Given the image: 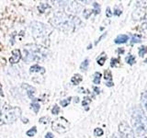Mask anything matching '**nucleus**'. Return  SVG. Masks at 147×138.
<instances>
[{
	"mask_svg": "<svg viewBox=\"0 0 147 138\" xmlns=\"http://www.w3.org/2000/svg\"><path fill=\"white\" fill-rule=\"evenodd\" d=\"M52 129L54 131H56L57 133H66L69 130V126H70V123H68V121L66 119L61 118L55 120L54 123H52Z\"/></svg>",
	"mask_w": 147,
	"mask_h": 138,
	"instance_id": "obj_1",
	"label": "nucleus"
},
{
	"mask_svg": "<svg viewBox=\"0 0 147 138\" xmlns=\"http://www.w3.org/2000/svg\"><path fill=\"white\" fill-rule=\"evenodd\" d=\"M102 75L99 72H96L94 74V77H93V82L95 83L96 85L100 84V79H101Z\"/></svg>",
	"mask_w": 147,
	"mask_h": 138,
	"instance_id": "obj_7",
	"label": "nucleus"
},
{
	"mask_svg": "<svg viewBox=\"0 0 147 138\" xmlns=\"http://www.w3.org/2000/svg\"><path fill=\"white\" fill-rule=\"evenodd\" d=\"M88 65H89V60H88V59H85V60L82 63V64H81V65H80L81 70H83V71L87 70Z\"/></svg>",
	"mask_w": 147,
	"mask_h": 138,
	"instance_id": "obj_11",
	"label": "nucleus"
},
{
	"mask_svg": "<svg viewBox=\"0 0 147 138\" xmlns=\"http://www.w3.org/2000/svg\"><path fill=\"white\" fill-rule=\"evenodd\" d=\"M145 62H146V63H147V59H146V60H145Z\"/></svg>",
	"mask_w": 147,
	"mask_h": 138,
	"instance_id": "obj_30",
	"label": "nucleus"
},
{
	"mask_svg": "<svg viewBox=\"0 0 147 138\" xmlns=\"http://www.w3.org/2000/svg\"><path fill=\"white\" fill-rule=\"evenodd\" d=\"M103 133H104L103 130L100 129V128H96L95 131H94V135H95L96 136H101Z\"/></svg>",
	"mask_w": 147,
	"mask_h": 138,
	"instance_id": "obj_18",
	"label": "nucleus"
},
{
	"mask_svg": "<svg viewBox=\"0 0 147 138\" xmlns=\"http://www.w3.org/2000/svg\"><path fill=\"white\" fill-rule=\"evenodd\" d=\"M12 54H13V56L9 58V62L11 64H16V63H18L20 59V51L19 50H14L13 52H12Z\"/></svg>",
	"mask_w": 147,
	"mask_h": 138,
	"instance_id": "obj_3",
	"label": "nucleus"
},
{
	"mask_svg": "<svg viewBox=\"0 0 147 138\" xmlns=\"http://www.w3.org/2000/svg\"><path fill=\"white\" fill-rule=\"evenodd\" d=\"M119 53H124V50L120 48V49H119Z\"/></svg>",
	"mask_w": 147,
	"mask_h": 138,
	"instance_id": "obj_27",
	"label": "nucleus"
},
{
	"mask_svg": "<svg viewBox=\"0 0 147 138\" xmlns=\"http://www.w3.org/2000/svg\"><path fill=\"white\" fill-rule=\"evenodd\" d=\"M144 138H147V137H144Z\"/></svg>",
	"mask_w": 147,
	"mask_h": 138,
	"instance_id": "obj_31",
	"label": "nucleus"
},
{
	"mask_svg": "<svg viewBox=\"0 0 147 138\" xmlns=\"http://www.w3.org/2000/svg\"><path fill=\"white\" fill-rule=\"evenodd\" d=\"M142 102H144V105L147 111V93L142 95Z\"/></svg>",
	"mask_w": 147,
	"mask_h": 138,
	"instance_id": "obj_20",
	"label": "nucleus"
},
{
	"mask_svg": "<svg viewBox=\"0 0 147 138\" xmlns=\"http://www.w3.org/2000/svg\"><path fill=\"white\" fill-rule=\"evenodd\" d=\"M140 41H141V40H140V38H139V37H137V35H134L133 36V38H132V43H140Z\"/></svg>",
	"mask_w": 147,
	"mask_h": 138,
	"instance_id": "obj_22",
	"label": "nucleus"
},
{
	"mask_svg": "<svg viewBox=\"0 0 147 138\" xmlns=\"http://www.w3.org/2000/svg\"><path fill=\"white\" fill-rule=\"evenodd\" d=\"M94 89H95L97 91V93H99V89H97V87H94Z\"/></svg>",
	"mask_w": 147,
	"mask_h": 138,
	"instance_id": "obj_28",
	"label": "nucleus"
},
{
	"mask_svg": "<svg viewBox=\"0 0 147 138\" xmlns=\"http://www.w3.org/2000/svg\"><path fill=\"white\" fill-rule=\"evenodd\" d=\"M59 111H60V108L57 106V105H54V108H52V114H58Z\"/></svg>",
	"mask_w": 147,
	"mask_h": 138,
	"instance_id": "obj_19",
	"label": "nucleus"
},
{
	"mask_svg": "<svg viewBox=\"0 0 147 138\" xmlns=\"http://www.w3.org/2000/svg\"><path fill=\"white\" fill-rule=\"evenodd\" d=\"M31 108L33 109V111L35 113H38V111L40 110V105H39V103H37V102H32L31 103Z\"/></svg>",
	"mask_w": 147,
	"mask_h": 138,
	"instance_id": "obj_14",
	"label": "nucleus"
},
{
	"mask_svg": "<svg viewBox=\"0 0 147 138\" xmlns=\"http://www.w3.org/2000/svg\"><path fill=\"white\" fill-rule=\"evenodd\" d=\"M106 60H107V55H106L105 53H103L99 59H97V64H99V65H103Z\"/></svg>",
	"mask_w": 147,
	"mask_h": 138,
	"instance_id": "obj_12",
	"label": "nucleus"
},
{
	"mask_svg": "<svg viewBox=\"0 0 147 138\" xmlns=\"http://www.w3.org/2000/svg\"><path fill=\"white\" fill-rule=\"evenodd\" d=\"M91 102V99H89V98H85L84 100H83V102H82V104H83V106H87V104H89Z\"/></svg>",
	"mask_w": 147,
	"mask_h": 138,
	"instance_id": "obj_21",
	"label": "nucleus"
},
{
	"mask_svg": "<svg viewBox=\"0 0 147 138\" xmlns=\"http://www.w3.org/2000/svg\"><path fill=\"white\" fill-rule=\"evenodd\" d=\"M129 40V36L126 35V34H121V35H119L117 37V38L114 40L115 41V43H118V44H121V43H125L126 41Z\"/></svg>",
	"mask_w": 147,
	"mask_h": 138,
	"instance_id": "obj_4",
	"label": "nucleus"
},
{
	"mask_svg": "<svg viewBox=\"0 0 147 138\" xmlns=\"http://www.w3.org/2000/svg\"><path fill=\"white\" fill-rule=\"evenodd\" d=\"M125 61L129 65H133L134 63H135V56L132 55V54H130V55H128L127 57L125 58Z\"/></svg>",
	"mask_w": 147,
	"mask_h": 138,
	"instance_id": "obj_9",
	"label": "nucleus"
},
{
	"mask_svg": "<svg viewBox=\"0 0 147 138\" xmlns=\"http://www.w3.org/2000/svg\"><path fill=\"white\" fill-rule=\"evenodd\" d=\"M30 72H40L42 74L43 73H45V69H44L43 67H40V66H39L38 65H32L31 67H30Z\"/></svg>",
	"mask_w": 147,
	"mask_h": 138,
	"instance_id": "obj_6",
	"label": "nucleus"
},
{
	"mask_svg": "<svg viewBox=\"0 0 147 138\" xmlns=\"http://www.w3.org/2000/svg\"><path fill=\"white\" fill-rule=\"evenodd\" d=\"M45 138H54V135H52V133H48L45 135Z\"/></svg>",
	"mask_w": 147,
	"mask_h": 138,
	"instance_id": "obj_24",
	"label": "nucleus"
},
{
	"mask_svg": "<svg viewBox=\"0 0 147 138\" xmlns=\"http://www.w3.org/2000/svg\"><path fill=\"white\" fill-rule=\"evenodd\" d=\"M36 133H37V128H36V126H34V127H32L30 130H28V132H27V135L28 136H34L35 135H36Z\"/></svg>",
	"mask_w": 147,
	"mask_h": 138,
	"instance_id": "obj_13",
	"label": "nucleus"
},
{
	"mask_svg": "<svg viewBox=\"0 0 147 138\" xmlns=\"http://www.w3.org/2000/svg\"><path fill=\"white\" fill-rule=\"evenodd\" d=\"M146 53H147V47H146V46H141V47L139 48V50H138V53L141 57L144 56Z\"/></svg>",
	"mask_w": 147,
	"mask_h": 138,
	"instance_id": "obj_10",
	"label": "nucleus"
},
{
	"mask_svg": "<svg viewBox=\"0 0 147 138\" xmlns=\"http://www.w3.org/2000/svg\"><path fill=\"white\" fill-rule=\"evenodd\" d=\"M114 14H116L117 16H120L121 14V11L119 10V9H117V10H115V12H114Z\"/></svg>",
	"mask_w": 147,
	"mask_h": 138,
	"instance_id": "obj_25",
	"label": "nucleus"
},
{
	"mask_svg": "<svg viewBox=\"0 0 147 138\" xmlns=\"http://www.w3.org/2000/svg\"><path fill=\"white\" fill-rule=\"evenodd\" d=\"M104 77L106 80H110L111 81V73H110L109 70H105V73H104Z\"/></svg>",
	"mask_w": 147,
	"mask_h": 138,
	"instance_id": "obj_17",
	"label": "nucleus"
},
{
	"mask_svg": "<svg viewBox=\"0 0 147 138\" xmlns=\"http://www.w3.org/2000/svg\"><path fill=\"white\" fill-rule=\"evenodd\" d=\"M120 132L122 135V138H134L133 133L130 128L127 125V123H122L120 124Z\"/></svg>",
	"mask_w": 147,
	"mask_h": 138,
	"instance_id": "obj_2",
	"label": "nucleus"
},
{
	"mask_svg": "<svg viewBox=\"0 0 147 138\" xmlns=\"http://www.w3.org/2000/svg\"><path fill=\"white\" fill-rule=\"evenodd\" d=\"M94 7H96V13H97H97H99L100 9H99V6L97 5V3H94Z\"/></svg>",
	"mask_w": 147,
	"mask_h": 138,
	"instance_id": "obj_23",
	"label": "nucleus"
},
{
	"mask_svg": "<svg viewBox=\"0 0 147 138\" xmlns=\"http://www.w3.org/2000/svg\"><path fill=\"white\" fill-rule=\"evenodd\" d=\"M119 63H120L119 58H112L111 63H110V65H111V67H115V66L119 65Z\"/></svg>",
	"mask_w": 147,
	"mask_h": 138,
	"instance_id": "obj_16",
	"label": "nucleus"
},
{
	"mask_svg": "<svg viewBox=\"0 0 147 138\" xmlns=\"http://www.w3.org/2000/svg\"><path fill=\"white\" fill-rule=\"evenodd\" d=\"M139 31H140L142 35H144L145 38H147V24H142V26L139 28Z\"/></svg>",
	"mask_w": 147,
	"mask_h": 138,
	"instance_id": "obj_8",
	"label": "nucleus"
},
{
	"mask_svg": "<svg viewBox=\"0 0 147 138\" xmlns=\"http://www.w3.org/2000/svg\"><path fill=\"white\" fill-rule=\"evenodd\" d=\"M71 99H72V98H68V99H64V100H61L60 101V104L61 105H62L63 107H66L69 103H70V101H71Z\"/></svg>",
	"mask_w": 147,
	"mask_h": 138,
	"instance_id": "obj_15",
	"label": "nucleus"
},
{
	"mask_svg": "<svg viewBox=\"0 0 147 138\" xmlns=\"http://www.w3.org/2000/svg\"><path fill=\"white\" fill-rule=\"evenodd\" d=\"M0 95L3 96V91H2V89H1V85H0Z\"/></svg>",
	"mask_w": 147,
	"mask_h": 138,
	"instance_id": "obj_29",
	"label": "nucleus"
},
{
	"mask_svg": "<svg viewBox=\"0 0 147 138\" xmlns=\"http://www.w3.org/2000/svg\"><path fill=\"white\" fill-rule=\"evenodd\" d=\"M82 80H83L82 76H81V75H79V74H75V76L72 77L71 82H72L73 85H78Z\"/></svg>",
	"mask_w": 147,
	"mask_h": 138,
	"instance_id": "obj_5",
	"label": "nucleus"
},
{
	"mask_svg": "<svg viewBox=\"0 0 147 138\" xmlns=\"http://www.w3.org/2000/svg\"><path fill=\"white\" fill-rule=\"evenodd\" d=\"M107 16H108V17H110V16H111V14H110L109 7H108V8H107Z\"/></svg>",
	"mask_w": 147,
	"mask_h": 138,
	"instance_id": "obj_26",
	"label": "nucleus"
}]
</instances>
